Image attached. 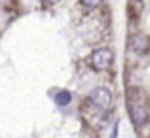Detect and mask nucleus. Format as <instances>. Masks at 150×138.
<instances>
[{
	"label": "nucleus",
	"instance_id": "nucleus-3",
	"mask_svg": "<svg viewBox=\"0 0 150 138\" xmlns=\"http://www.w3.org/2000/svg\"><path fill=\"white\" fill-rule=\"evenodd\" d=\"M112 59H114L112 51L106 49V47H103V49L93 51V55H91V66L95 70H99V72H103V70H106L110 64H112Z\"/></svg>",
	"mask_w": 150,
	"mask_h": 138
},
{
	"label": "nucleus",
	"instance_id": "nucleus-4",
	"mask_svg": "<svg viewBox=\"0 0 150 138\" xmlns=\"http://www.w3.org/2000/svg\"><path fill=\"white\" fill-rule=\"evenodd\" d=\"M131 46H133V49H135L137 53H144V51H148V47H150V40L146 36H143V34H137V36H133Z\"/></svg>",
	"mask_w": 150,
	"mask_h": 138
},
{
	"label": "nucleus",
	"instance_id": "nucleus-5",
	"mask_svg": "<svg viewBox=\"0 0 150 138\" xmlns=\"http://www.w3.org/2000/svg\"><path fill=\"white\" fill-rule=\"evenodd\" d=\"M55 102H57L59 106H67L70 102V93L69 91H59L57 97H55Z\"/></svg>",
	"mask_w": 150,
	"mask_h": 138
},
{
	"label": "nucleus",
	"instance_id": "nucleus-7",
	"mask_svg": "<svg viewBox=\"0 0 150 138\" xmlns=\"http://www.w3.org/2000/svg\"><path fill=\"white\" fill-rule=\"evenodd\" d=\"M42 2H44V4H57L59 0H42Z\"/></svg>",
	"mask_w": 150,
	"mask_h": 138
},
{
	"label": "nucleus",
	"instance_id": "nucleus-6",
	"mask_svg": "<svg viewBox=\"0 0 150 138\" xmlns=\"http://www.w3.org/2000/svg\"><path fill=\"white\" fill-rule=\"evenodd\" d=\"M82 4L93 10V8H99V6H101V4H103V0H82Z\"/></svg>",
	"mask_w": 150,
	"mask_h": 138
},
{
	"label": "nucleus",
	"instance_id": "nucleus-1",
	"mask_svg": "<svg viewBox=\"0 0 150 138\" xmlns=\"http://www.w3.org/2000/svg\"><path fill=\"white\" fill-rule=\"evenodd\" d=\"M89 100L99 112H108L110 104H112V95H110V91L106 87H97L89 95Z\"/></svg>",
	"mask_w": 150,
	"mask_h": 138
},
{
	"label": "nucleus",
	"instance_id": "nucleus-2",
	"mask_svg": "<svg viewBox=\"0 0 150 138\" xmlns=\"http://www.w3.org/2000/svg\"><path fill=\"white\" fill-rule=\"evenodd\" d=\"M127 108H129V116H131L133 123H135L137 127H141V125L148 119V108L141 98H131Z\"/></svg>",
	"mask_w": 150,
	"mask_h": 138
}]
</instances>
